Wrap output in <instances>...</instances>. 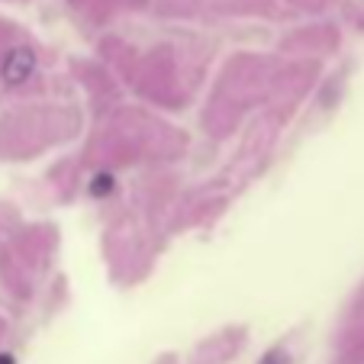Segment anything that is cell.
I'll use <instances>...</instances> for the list:
<instances>
[{
    "label": "cell",
    "instance_id": "cell-1",
    "mask_svg": "<svg viewBox=\"0 0 364 364\" xmlns=\"http://www.w3.org/2000/svg\"><path fill=\"white\" fill-rule=\"evenodd\" d=\"M0 71H4V81L7 84H23L36 71V55L29 48H14V52H7Z\"/></svg>",
    "mask_w": 364,
    "mask_h": 364
},
{
    "label": "cell",
    "instance_id": "cell-2",
    "mask_svg": "<svg viewBox=\"0 0 364 364\" xmlns=\"http://www.w3.org/2000/svg\"><path fill=\"white\" fill-rule=\"evenodd\" d=\"M0 364H10V358H0Z\"/></svg>",
    "mask_w": 364,
    "mask_h": 364
}]
</instances>
